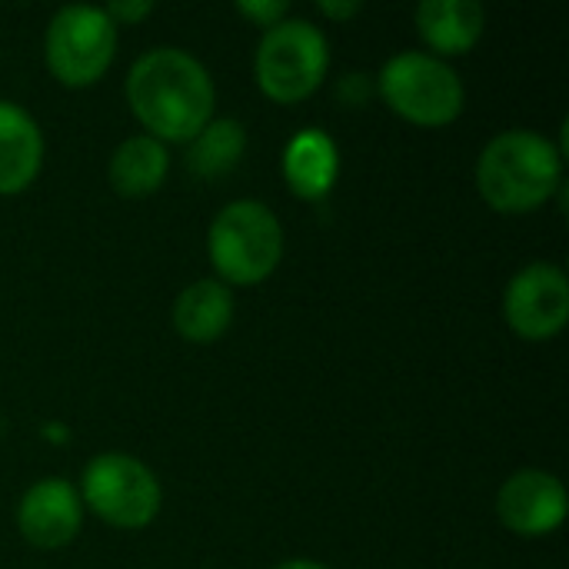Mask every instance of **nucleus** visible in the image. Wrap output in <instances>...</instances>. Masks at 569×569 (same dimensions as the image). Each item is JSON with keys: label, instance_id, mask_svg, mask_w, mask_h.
Returning a JSON list of instances; mask_svg holds the SVG:
<instances>
[{"label": "nucleus", "instance_id": "1a4fd4ad", "mask_svg": "<svg viewBox=\"0 0 569 569\" xmlns=\"http://www.w3.org/2000/svg\"><path fill=\"white\" fill-rule=\"evenodd\" d=\"M497 517L517 537H550L567 520V487L550 470H517L497 493Z\"/></svg>", "mask_w": 569, "mask_h": 569}, {"label": "nucleus", "instance_id": "4468645a", "mask_svg": "<svg viewBox=\"0 0 569 569\" xmlns=\"http://www.w3.org/2000/svg\"><path fill=\"white\" fill-rule=\"evenodd\" d=\"M233 293L227 283H220L217 277H203L187 283L177 300H173V327L183 340L190 343H213L220 340L230 323H233Z\"/></svg>", "mask_w": 569, "mask_h": 569}, {"label": "nucleus", "instance_id": "423d86ee", "mask_svg": "<svg viewBox=\"0 0 569 569\" xmlns=\"http://www.w3.org/2000/svg\"><path fill=\"white\" fill-rule=\"evenodd\" d=\"M80 500L107 527L143 530L163 507V487L157 473L130 453H97L80 473Z\"/></svg>", "mask_w": 569, "mask_h": 569}, {"label": "nucleus", "instance_id": "aec40b11", "mask_svg": "<svg viewBox=\"0 0 569 569\" xmlns=\"http://www.w3.org/2000/svg\"><path fill=\"white\" fill-rule=\"evenodd\" d=\"M273 569H330V567H323V563H317V560H283V563H277Z\"/></svg>", "mask_w": 569, "mask_h": 569}, {"label": "nucleus", "instance_id": "9d476101", "mask_svg": "<svg viewBox=\"0 0 569 569\" xmlns=\"http://www.w3.org/2000/svg\"><path fill=\"white\" fill-rule=\"evenodd\" d=\"M83 527V500L73 483L60 477L37 480L17 503V530L37 550H60L73 543Z\"/></svg>", "mask_w": 569, "mask_h": 569}, {"label": "nucleus", "instance_id": "6ab92c4d", "mask_svg": "<svg viewBox=\"0 0 569 569\" xmlns=\"http://www.w3.org/2000/svg\"><path fill=\"white\" fill-rule=\"evenodd\" d=\"M317 10H320L323 17H330V20H350V17H357L363 7H360L357 0H320Z\"/></svg>", "mask_w": 569, "mask_h": 569}, {"label": "nucleus", "instance_id": "20e7f679", "mask_svg": "<svg viewBox=\"0 0 569 569\" xmlns=\"http://www.w3.org/2000/svg\"><path fill=\"white\" fill-rule=\"evenodd\" d=\"M330 70V40L327 33L303 17H287L277 27L263 30L253 53V77L267 100L300 103L307 100Z\"/></svg>", "mask_w": 569, "mask_h": 569}, {"label": "nucleus", "instance_id": "f8f14e48", "mask_svg": "<svg viewBox=\"0 0 569 569\" xmlns=\"http://www.w3.org/2000/svg\"><path fill=\"white\" fill-rule=\"evenodd\" d=\"M43 167L40 123L10 100H0V197L23 193Z\"/></svg>", "mask_w": 569, "mask_h": 569}, {"label": "nucleus", "instance_id": "a211bd4d", "mask_svg": "<svg viewBox=\"0 0 569 569\" xmlns=\"http://www.w3.org/2000/svg\"><path fill=\"white\" fill-rule=\"evenodd\" d=\"M103 10H107V17H110V20L117 23V30H120V27H130V23L150 17V13H153V3H150V0H113V3H107Z\"/></svg>", "mask_w": 569, "mask_h": 569}, {"label": "nucleus", "instance_id": "dca6fc26", "mask_svg": "<svg viewBox=\"0 0 569 569\" xmlns=\"http://www.w3.org/2000/svg\"><path fill=\"white\" fill-rule=\"evenodd\" d=\"M243 153H247V127L233 117H213L187 143V167L193 177L217 180V177L230 173Z\"/></svg>", "mask_w": 569, "mask_h": 569}, {"label": "nucleus", "instance_id": "2eb2a0df", "mask_svg": "<svg viewBox=\"0 0 569 569\" xmlns=\"http://www.w3.org/2000/svg\"><path fill=\"white\" fill-rule=\"evenodd\" d=\"M167 173H170V150L150 133H133L123 143H117L107 163V180L113 193L130 200L153 197L163 187Z\"/></svg>", "mask_w": 569, "mask_h": 569}, {"label": "nucleus", "instance_id": "7ed1b4c3", "mask_svg": "<svg viewBox=\"0 0 569 569\" xmlns=\"http://www.w3.org/2000/svg\"><path fill=\"white\" fill-rule=\"evenodd\" d=\"M207 253L220 283L257 287L283 260V223L260 200H233L213 217Z\"/></svg>", "mask_w": 569, "mask_h": 569}, {"label": "nucleus", "instance_id": "9b49d317", "mask_svg": "<svg viewBox=\"0 0 569 569\" xmlns=\"http://www.w3.org/2000/svg\"><path fill=\"white\" fill-rule=\"evenodd\" d=\"M413 23L427 43V53L440 60L463 57L480 43L487 30V10L477 0H423L413 10Z\"/></svg>", "mask_w": 569, "mask_h": 569}, {"label": "nucleus", "instance_id": "f257e3e1", "mask_svg": "<svg viewBox=\"0 0 569 569\" xmlns=\"http://www.w3.org/2000/svg\"><path fill=\"white\" fill-rule=\"evenodd\" d=\"M127 103L160 143H190L217 107L210 70L183 47H153L127 73Z\"/></svg>", "mask_w": 569, "mask_h": 569}, {"label": "nucleus", "instance_id": "39448f33", "mask_svg": "<svg viewBox=\"0 0 569 569\" xmlns=\"http://www.w3.org/2000/svg\"><path fill=\"white\" fill-rule=\"evenodd\" d=\"M377 90L383 103L413 127H447L463 113L467 103L460 73L427 50L393 53L380 67Z\"/></svg>", "mask_w": 569, "mask_h": 569}, {"label": "nucleus", "instance_id": "6e6552de", "mask_svg": "<svg viewBox=\"0 0 569 569\" xmlns=\"http://www.w3.org/2000/svg\"><path fill=\"white\" fill-rule=\"evenodd\" d=\"M503 317L507 327L530 343L557 337L569 320V277L563 267L537 260L513 273L503 293Z\"/></svg>", "mask_w": 569, "mask_h": 569}, {"label": "nucleus", "instance_id": "f03ea898", "mask_svg": "<svg viewBox=\"0 0 569 569\" xmlns=\"http://www.w3.org/2000/svg\"><path fill=\"white\" fill-rule=\"evenodd\" d=\"M477 190L497 213H533L563 193V150L540 130H503L480 150Z\"/></svg>", "mask_w": 569, "mask_h": 569}, {"label": "nucleus", "instance_id": "f3484780", "mask_svg": "<svg viewBox=\"0 0 569 569\" xmlns=\"http://www.w3.org/2000/svg\"><path fill=\"white\" fill-rule=\"evenodd\" d=\"M237 13L243 20H250L253 27L270 30V27H277L280 20L290 17V3L287 0H240L237 3Z\"/></svg>", "mask_w": 569, "mask_h": 569}, {"label": "nucleus", "instance_id": "0eeeda50", "mask_svg": "<svg viewBox=\"0 0 569 569\" xmlns=\"http://www.w3.org/2000/svg\"><path fill=\"white\" fill-rule=\"evenodd\" d=\"M117 57V23L103 7H60L43 33V60L57 83L80 90L93 87Z\"/></svg>", "mask_w": 569, "mask_h": 569}, {"label": "nucleus", "instance_id": "ddd939ff", "mask_svg": "<svg viewBox=\"0 0 569 569\" xmlns=\"http://www.w3.org/2000/svg\"><path fill=\"white\" fill-rule=\"evenodd\" d=\"M340 173V150L320 127L297 130L283 147V180L300 200H323Z\"/></svg>", "mask_w": 569, "mask_h": 569}]
</instances>
